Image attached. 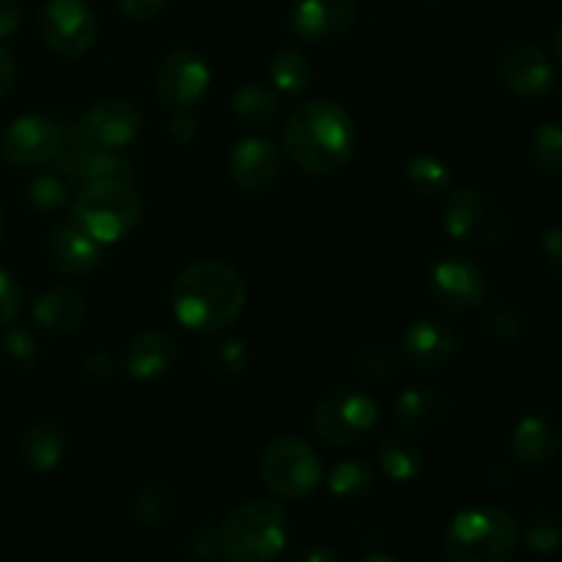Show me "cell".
<instances>
[{"label": "cell", "mask_w": 562, "mask_h": 562, "mask_svg": "<svg viewBox=\"0 0 562 562\" xmlns=\"http://www.w3.org/2000/svg\"><path fill=\"white\" fill-rule=\"evenodd\" d=\"M64 143V130L44 115H22L5 126L0 154L14 168H38L55 162Z\"/></svg>", "instance_id": "obj_12"}, {"label": "cell", "mask_w": 562, "mask_h": 562, "mask_svg": "<svg viewBox=\"0 0 562 562\" xmlns=\"http://www.w3.org/2000/svg\"><path fill=\"white\" fill-rule=\"evenodd\" d=\"M373 467L366 459H346L329 472V494L338 499H360L373 488Z\"/></svg>", "instance_id": "obj_28"}, {"label": "cell", "mask_w": 562, "mask_h": 562, "mask_svg": "<svg viewBox=\"0 0 562 562\" xmlns=\"http://www.w3.org/2000/svg\"><path fill=\"white\" fill-rule=\"evenodd\" d=\"M486 324L499 338H514V335L521 333V316L510 305H494L486 313Z\"/></svg>", "instance_id": "obj_37"}, {"label": "cell", "mask_w": 562, "mask_h": 562, "mask_svg": "<svg viewBox=\"0 0 562 562\" xmlns=\"http://www.w3.org/2000/svg\"><path fill=\"white\" fill-rule=\"evenodd\" d=\"M22 311V289L11 272L0 267V327H9Z\"/></svg>", "instance_id": "obj_36"}, {"label": "cell", "mask_w": 562, "mask_h": 562, "mask_svg": "<svg viewBox=\"0 0 562 562\" xmlns=\"http://www.w3.org/2000/svg\"><path fill=\"white\" fill-rule=\"evenodd\" d=\"M14 77H16V69H14V60H11V53L0 44V99L11 91Z\"/></svg>", "instance_id": "obj_44"}, {"label": "cell", "mask_w": 562, "mask_h": 562, "mask_svg": "<svg viewBox=\"0 0 562 562\" xmlns=\"http://www.w3.org/2000/svg\"><path fill=\"white\" fill-rule=\"evenodd\" d=\"M269 77L283 93H302L313 80V66L300 49H280L269 64Z\"/></svg>", "instance_id": "obj_29"}, {"label": "cell", "mask_w": 562, "mask_h": 562, "mask_svg": "<svg viewBox=\"0 0 562 562\" xmlns=\"http://www.w3.org/2000/svg\"><path fill=\"white\" fill-rule=\"evenodd\" d=\"M379 467L393 481H415L423 472V453L412 439L387 437L379 445Z\"/></svg>", "instance_id": "obj_26"}, {"label": "cell", "mask_w": 562, "mask_h": 562, "mask_svg": "<svg viewBox=\"0 0 562 562\" xmlns=\"http://www.w3.org/2000/svg\"><path fill=\"white\" fill-rule=\"evenodd\" d=\"M247 302V285L236 269L220 261H198L176 278L170 307L181 327L217 333L239 318Z\"/></svg>", "instance_id": "obj_1"}, {"label": "cell", "mask_w": 562, "mask_h": 562, "mask_svg": "<svg viewBox=\"0 0 562 562\" xmlns=\"http://www.w3.org/2000/svg\"><path fill=\"white\" fill-rule=\"evenodd\" d=\"M521 536H525L527 547L532 549V552H554V549L562 543V521L558 516L547 514V510H538V514H530V519H527L525 530H519Z\"/></svg>", "instance_id": "obj_31"}, {"label": "cell", "mask_w": 562, "mask_h": 562, "mask_svg": "<svg viewBox=\"0 0 562 562\" xmlns=\"http://www.w3.org/2000/svg\"><path fill=\"white\" fill-rule=\"evenodd\" d=\"M554 60H558V66L562 69V25L554 33Z\"/></svg>", "instance_id": "obj_46"}, {"label": "cell", "mask_w": 562, "mask_h": 562, "mask_svg": "<svg viewBox=\"0 0 562 562\" xmlns=\"http://www.w3.org/2000/svg\"><path fill=\"white\" fill-rule=\"evenodd\" d=\"M3 234H5V214H3V206H0V241H3Z\"/></svg>", "instance_id": "obj_47"}, {"label": "cell", "mask_w": 562, "mask_h": 562, "mask_svg": "<svg viewBox=\"0 0 562 562\" xmlns=\"http://www.w3.org/2000/svg\"><path fill=\"white\" fill-rule=\"evenodd\" d=\"M55 168L64 179L88 184V181L99 179H126V173L132 170V159L113 148L99 146L80 124H66Z\"/></svg>", "instance_id": "obj_9"}, {"label": "cell", "mask_w": 562, "mask_h": 562, "mask_svg": "<svg viewBox=\"0 0 562 562\" xmlns=\"http://www.w3.org/2000/svg\"><path fill=\"white\" fill-rule=\"evenodd\" d=\"M220 552L231 562H269L285 547V514L272 499L239 505L217 530Z\"/></svg>", "instance_id": "obj_5"}, {"label": "cell", "mask_w": 562, "mask_h": 562, "mask_svg": "<svg viewBox=\"0 0 562 562\" xmlns=\"http://www.w3.org/2000/svg\"><path fill=\"white\" fill-rule=\"evenodd\" d=\"M25 201L31 203L33 212L53 214L66 203V187L58 176H36L25 187Z\"/></svg>", "instance_id": "obj_33"}, {"label": "cell", "mask_w": 562, "mask_h": 562, "mask_svg": "<svg viewBox=\"0 0 562 562\" xmlns=\"http://www.w3.org/2000/svg\"><path fill=\"white\" fill-rule=\"evenodd\" d=\"M376 404L368 393L355 387L335 390L318 401L313 412V431L322 442L346 448V445L362 442L376 426Z\"/></svg>", "instance_id": "obj_8"}, {"label": "cell", "mask_w": 562, "mask_h": 562, "mask_svg": "<svg viewBox=\"0 0 562 562\" xmlns=\"http://www.w3.org/2000/svg\"><path fill=\"white\" fill-rule=\"evenodd\" d=\"M209 366L217 376L223 379H236L241 376V371L247 368V349L239 340H228V344H220L217 349L209 351Z\"/></svg>", "instance_id": "obj_35"}, {"label": "cell", "mask_w": 562, "mask_h": 562, "mask_svg": "<svg viewBox=\"0 0 562 562\" xmlns=\"http://www.w3.org/2000/svg\"><path fill=\"white\" fill-rule=\"evenodd\" d=\"M212 82V69L195 49H173L162 58L157 69V97L170 110H190L206 93Z\"/></svg>", "instance_id": "obj_13"}, {"label": "cell", "mask_w": 562, "mask_h": 562, "mask_svg": "<svg viewBox=\"0 0 562 562\" xmlns=\"http://www.w3.org/2000/svg\"><path fill=\"white\" fill-rule=\"evenodd\" d=\"M450 415V398L442 390L412 387L395 398V423L404 434H428Z\"/></svg>", "instance_id": "obj_20"}, {"label": "cell", "mask_w": 562, "mask_h": 562, "mask_svg": "<svg viewBox=\"0 0 562 562\" xmlns=\"http://www.w3.org/2000/svg\"><path fill=\"white\" fill-rule=\"evenodd\" d=\"M510 448H514V456L521 464H547V461H552L560 453L562 434L549 417L530 415L519 420V426L514 428Z\"/></svg>", "instance_id": "obj_23"}, {"label": "cell", "mask_w": 562, "mask_h": 562, "mask_svg": "<svg viewBox=\"0 0 562 562\" xmlns=\"http://www.w3.org/2000/svg\"><path fill=\"white\" fill-rule=\"evenodd\" d=\"M285 562H338V558H335L333 549H311V552L296 554V558H291Z\"/></svg>", "instance_id": "obj_45"}, {"label": "cell", "mask_w": 562, "mask_h": 562, "mask_svg": "<svg viewBox=\"0 0 562 562\" xmlns=\"http://www.w3.org/2000/svg\"><path fill=\"white\" fill-rule=\"evenodd\" d=\"M42 42L60 58H80L99 36L97 14L86 0H47L38 11Z\"/></svg>", "instance_id": "obj_10"}, {"label": "cell", "mask_w": 562, "mask_h": 562, "mask_svg": "<svg viewBox=\"0 0 562 562\" xmlns=\"http://www.w3.org/2000/svg\"><path fill=\"white\" fill-rule=\"evenodd\" d=\"M530 162L541 173H562V124H541L532 132Z\"/></svg>", "instance_id": "obj_30"}, {"label": "cell", "mask_w": 562, "mask_h": 562, "mask_svg": "<svg viewBox=\"0 0 562 562\" xmlns=\"http://www.w3.org/2000/svg\"><path fill=\"white\" fill-rule=\"evenodd\" d=\"M541 252H543V261H547L549 272L562 278V228H549L547 234H543Z\"/></svg>", "instance_id": "obj_41"}, {"label": "cell", "mask_w": 562, "mask_h": 562, "mask_svg": "<svg viewBox=\"0 0 562 562\" xmlns=\"http://www.w3.org/2000/svg\"><path fill=\"white\" fill-rule=\"evenodd\" d=\"M82 130L104 148L113 151H124L135 143V137L143 130V115L135 102L130 99H102V102L91 104L80 121Z\"/></svg>", "instance_id": "obj_15"}, {"label": "cell", "mask_w": 562, "mask_h": 562, "mask_svg": "<svg viewBox=\"0 0 562 562\" xmlns=\"http://www.w3.org/2000/svg\"><path fill=\"white\" fill-rule=\"evenodd\" d=\"M22 25V0H0V38L11 36Z\"/></svg>", "instance_id": "obj_43"}, {"label": "cell", "mask_w": 562, "mask_h": 562, "mask_svg": "<svg viewBox=\"0 0 562 562\" xmlns=\"http://www.w3.org/2000/svg\"><path fill=\"white\" fill-rule=\"evenodd\" d=\"M261 475L274 497L305 499L322 483V464L305 439L278 437L263 450Z\"/></svg>", "instance_id": "obj_6"}, {"label": "cell", "mask_w": 562, "mask_h": 562, "mask_svg": "<svg viewBox=\"0 0 562 562\" xmlns=\"http://www.w3.org/2000/svg\"><path fill=\"white\" fill-rule=\"evenodd\" d=\"M406 187L412 192L423 198L442 195V192H450L453 187V176H450V168L434 154H417V157L409 159L406 165Z\"/></svg>", "instance_id": "obj_27"}, {"label": "cell", "mask_w": 562, "mask_h": 562, "mask_svg": "<svg viewBox=\"0 0 562 562\" xmlns=\"http://www.w3.org/2000/svg\"><path fill=\"white\" fill-rule=\"evenodd\" d=\"M71 212L75 223L99 245H115L137 228L143 203L126 179H99L82 184L71 203Z\"/></svg>", "instance_id": "obj_4"}, {"label": "cell", "mask_w": 562, "mask_h": 562, "mask_svg": "<svg viewBox=\"0 0 562 562\" xmlns=\"http://www.w3.org/2000/svg\"><path fill=\"white\" fill-rule=\"evenodd\" d=\"M119 373V366L113 362V357L108 355H91L86 362H82V376L88 379V382H110V379Z\"/></svg>", "instance_id": "obj_40"}, {"label": "cell", "mask_w": 562, "mask_h": 562, "mask_svg": "<svg viewBox=\"0 0 562 562\" xmlns=\"http://www.w3.org/2000/svg\"><path fill=\"white\" fill-rule=\"evenodd\" d=\"M519 525L499 508L461 510L445 536L448 562H514L519 547Z\"/></svg>", "instance_id": "obj_3"}, {"label": "cell", "mask_w": 562, "mask_h": 562, "mask_svg": "<svg viewBox=\"0 0 562 562\" xmlns=\"http://www.w3.org/2000/svg\"><path fill=\"white\" fill-rule=\"evenodd\" d=\"M47 256L58 272L82 278V274H91L99 267L102 245L71 220V223H60L58 228H53L47 239Z\"/></svg>", "instance_id": "obj_19"}, {"label": "cell", "mask_w": 562, "mask_h": 562, "mask_svg": "<svg viewBox=\"0 0 562 562\" xmlns=\"http://www.w3.org/2000/svg\"><path fill=\"white\" fill-rule=\"evenodd\" d=\"M362 562H395L393 558H382V554H373V558H368V560H362Z\"/></svg>", "instance_id": "obj_48"}, {"label": "cell", "mask_w": 562, "mask_h": 562, "mask_svg": "<svg viewBox=\"0 0 562 562\" xmlns=\"http://www.w3.org/2000/svg\"><path fill=\"white\" fill-rule=\"evenodd\" d=\"M176 362V344L170 335L157 333V329H148V333H140L126 349L124 368L132 379H140V382H148V379H157L162 373H168Z\"/></svg>", "instance_id": "obj_22"}, {"label": "cell", "mask_w": 562, "mask_h": 562, "mask_svg": "<svg viewBox=\"0 0 562 562\" xmlns=\"http://www.w3.org/2000/svg\"><path fill=\"white\" fill-rule=\"evenodd\" d=\"M497 77L516 97L536 99L552 91L554 69L547 55L532 44H510L497 58Z\"/></svg>", "instance_id": "obj_14"}, {"label": "cell", "mask_w": 562, "mask_h": 562, "mask_svg": "<svg viewBox=\"0 0 562 562\" xmlns=\"http://www.w3.org/2000/svg\"><path fill=\"white\" fill-rule=\"evenodd\" d=\"M355 368L362 379L382 384L395 376L398 357H395L390 349H382V346H368V349H362L360 355H357Z\"/></svg>", "instance_id": "obj_34"}, {"label": "cell", "mask_w": 562, "mask_h": 562, "mask_svg": "<svg viewBox=\"0 0 562 562\" xmlns=\"http://www.w3.org/2000/svg\"><path fill=\"white\" fill-rule=\"evenodd\" d=\"M283 148L305 173H335L355 151V124L335 102L313 99L289 115L283 126Z\"/></svg>", "instance_id": "obj_2"}, {"label": "cell", "mask_w": 562, "mask_h": 562, "mask_svg": "<svg viewBox=\"0 0 562 562\" xmlns=\"http://www.w3.org/2000/svg\"><path fill=\"white\" fill-rule=\"evenodd\" d=\"M445 231L470 247H499L510 234L503 209L483 192L461 187L445 201Z\"/></svg>", "instance_id": "obj_7"}, {"label": "cell", "mask_w": 562, "mask_h": 562, "mask_svg": "<svg viewBox=\"0 0 562 562\" xmlns=\"http://www.w3.org/2000/svg\"><path fill=\"white\" fill-rule=\"evenodd\" d=\"M168 132L176 143H181V146L190 140H195V132H198L195 115H192L190 110H176V115L170 119Z\"/></svg>", "instance_id": "obj_42"}, {"label": "cell", "mask_w": 562, "mask_h": 562, "mask_svg": "<svg viewBox=\"0 0 562 562\" xmlns=\"http://www.w3.org/2000/svg\"><path fill=\"white\" fill-rule=\"evenodd\" d=\"M278 97L261 82H247L234 93V115L247 130H269L278 121Z\"/></svg>", "instance_id": "obj_25"}, {"label": "cell", "mask_w": 562, "mask_h": 562, "mask_svg": "<svg viewBox=\"0 0 562 562\" xmlns=\"http://www.w3.org/2000/svg\"><path fill=\"white\" fill-rule=\"evenodd\" d=\"M5 355H9L16 366H33L38 357V349L36 344H33L31 335L22 333V329H11L9 338H5Z\"/></svg>", "instance_id": "obj_38"}, {"label": "cell", "mask_w": 562, "mask_h": 562, "mask_svg": "<svg viewBox=\"0 0 562 562\" xmlns=\"http://www.w3.org/2000/svg\"><path fill=\"white\" fill-rule=\"evenodd\" d=\"M404 360L417 371H439L459 355V335L439 318H420L404 335Z\"/></svg>", "instance_id": "obj_18"}, {"label": "cell", "mask_w": 562, "mask_h": 562, "mask_svg": "<svg viewBox=\"0 0 562 562\" xmlns=\"http://www.w3.org/2000/svg\"><path fill=\"white\" fill-rule=\"evenodd\" d=\"M357 20V0H300L291 14V27L307 44L333 42Z\"/></svg>", "instance_id": "obj_17"}, {"label": "cell", "mask_w": 562, "mask_h": 562, "mask_svg": "<svg viewBox=\"0 0 562 562\" xmlns=\"http://www.w3.org/2000/svg\"><path fill=\"white\" fill-rule=\"evenodd\" d=\"M132 510H135L137 521H143L148 527H157L173 516V494L165 486H148L137 494Z\"/></svg>", "instance_id": "obj_32"}, {"label": "cell", "mask_w": 562, "mask_h": 562, "mask_svg": "<svg viewBox=\"0 0 562 562\" xmlns=\"http://www.w3.org/2000/svg\"><path fill=\"white\" fill-rule=\"evenodd\" d=\"M428 289L448 313H472L486 302L488 280L475 261L464 256H442L428 269Z\"/></svg>", "instance_id": "obj_11"}, {"label": "cell", "mask_w": 562, "mask_h": 562, "mask_svg": "<svg viewBox=\"0 0 562 562\" xmlns=\"http://www.w3.org/2000/svg\"><path fill=\"white\" fill-rule=\"evenodd\" d=\"M88 300L75 289H49L33 302V318L42 329L53 335H69L86 322Z\"/></svg>", "instance_id": "obj_21"}, {"label": "cell", "mask_w": 562, "mask_h": 562, "mask_svg": "<svg viewBox=\"0 0 562 562\" xmlns=\"http://www.w3.org/2000/svg\"><path fill=\"white\" fill-rule=\"evenodd\" d=\"M115 3H119L121 14H126L130 20L146 22L154 20L168 5V0H115Z\"/></svg>", "instance_id": "obj_39"}, {"label": "cell", "mask_w": 562, "mask_h": 562, "mask_svg": "<svg viewBox=\"0 0 562 562\" xmlns=\"http://www.w3.org/2000/svg\"><path fill=\"white\" fill-rule=\"evenodd\" d=\"M228 176L241 192L258 195L269 190L280 176V154L263 137H245L231 148Z\"/></svg>", "instance_id": "obj_16"}, {"label": "cell", "mask_w": 562, "mask_h": 562, "mask_svg": "<svg viewBox=\"0 0 562 562\" xmlns=\"http://www.w3.org/2000/svg\"><path fill=\"white\" fill-rule=\"evenodd\" d=\"M66 453L64 428L55 420H36L20 439V456L36 472H49Z\"/></svg>", "instance_id": "obj_24"}]
</instances>
